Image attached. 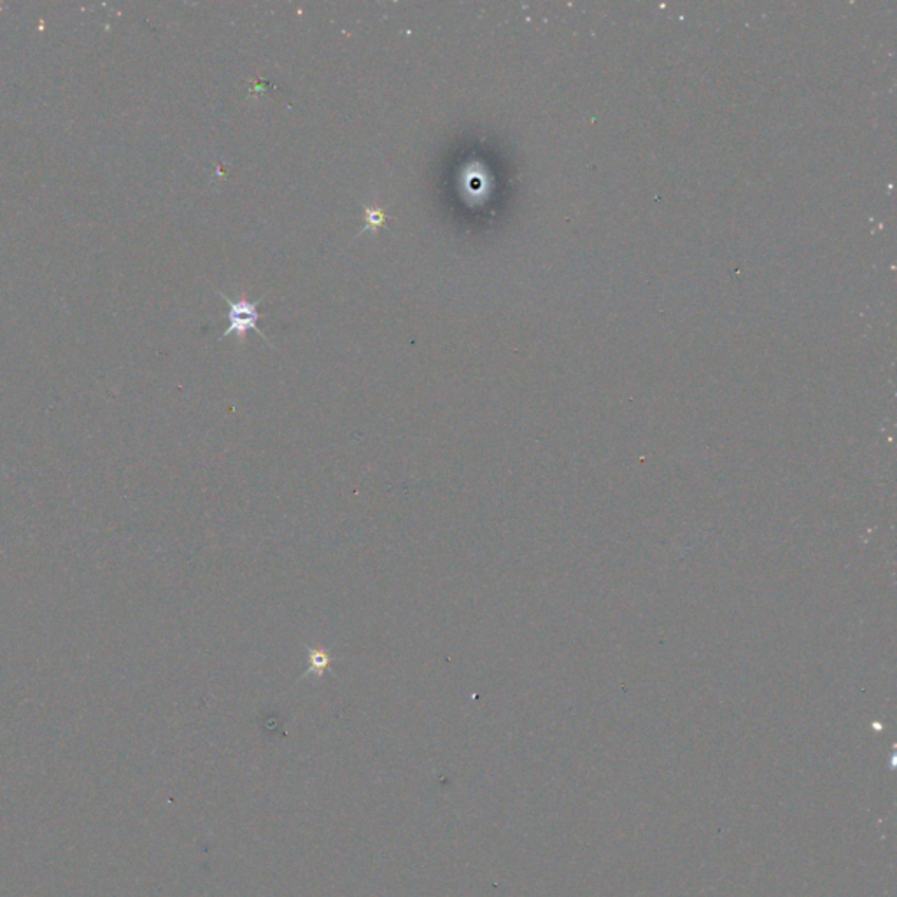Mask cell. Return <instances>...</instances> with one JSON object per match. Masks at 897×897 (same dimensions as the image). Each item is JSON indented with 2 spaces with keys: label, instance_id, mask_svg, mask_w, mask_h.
Masks as SVG:
<instances>
[{
  "label": "cell",
  "instance_id": "6da1fadb",
  "mask_svg": "<svg viewBox=\"0 0 897 897\" xmlns=\"http://www.w3.org/2000/svg\"><path fill=\"white\" fill-rule=\"evenodd\" d=\"M219 295H221L223 300L228 303V314H226L228 328L224 330L221 338L230 337L231 333H235L238 338H244L245 333L253 330V332L258 333V335L262 337L267 344H270V342H268V337L265 335L263 330L260 328V311H258L260 301H249V300L233 301L228 299L226 295H223V293H219Z\"/></svg>",
  "mask_w": 897,
  "mask_h": 897
},
{
  "label": "cell",
  "instance_id": "7a4b0ae2",
  "mask_svg": "<svg viewBox=\"0 0 897 897\" xmlns=\"http://www.w3.org/2000/svg\"><path fill=\"white\" fill-rule=\"evenodd\" d=\"M303 647L307 649V670L301 673V676L299 680H305L308 676H316V678H323L326 671L333 673L332 671V663L337 661L338 657L332 656L326 649L323 647H311L307 643H303Z\"/></svg>",
  "mask_w": 897,
  "mask_h": 897
},
{
  "label": "cell",
  "instance_id": "3957f363",
  "mask_svg": "<svg viewBox=\"0 0 897 897\" xmlns=\"http://www.w3.org/2000/svg\"><path fill=\"white\" fill-rule=\"evenodd\" d=\"M363 209H365V228H363V230L359 231L358 235L365 233V231H369V230L377 231L378 228L384 226V223H386V219H388V216H386V212L382 211V209L366 207V205H363Z\"/></svg>",
  "mask_w": 897,
  "mask_h": 897
}]
</instances>
